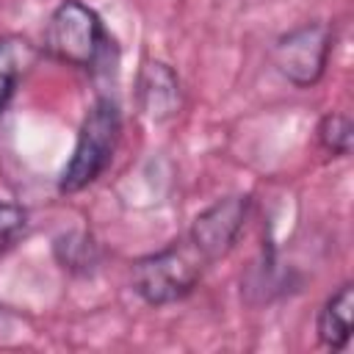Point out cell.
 <instances>
[{
	"label": "cell",
	"instance_id": "1",
	"mask_svg": "<svg viewBox=\"0 0 354 354\" xmlns=\"http://www.w3.org/2000/svg\"><path fill=\"white\" fill-rule=\"evenodd\" d=\"M205 266L207 257L194 246L191 238L174 241L166 249L133 263V290L149 307L174 304L196 288Z\"/></svg>",
	"mask_w": 354,
	"mask_h": 354
},
{
	"label": "cell",
	"instance_id": "2",
	"mask_svg": "<svg viewBox=\"0 0 354 354\" xmlns=\"http://www.w3.org/2000/svg\"><path fill=\"white\" fill-rule=\"evenodd\" d=\"M119 133H122V116H119L116 102L108 97L97 100L91 105V111L83 116L72 158L66 160V166L58 177V191L75 194V191H83L86 185H91L113 160Z\"/></svg>",
	"mask_w": 354,
	"mask_h": 354
},
{
	"label": "cell",
	"instance_id": "3",
	"mask_svg": "<svg viewBox=\"0 0 354 354\" xmlns=\"http://www.w3.org/2000/svg\"><path fill=\"white\" fill-rule=\"evenodd\" d=\"M108 33L94 8L80 0H61L44 28V53L66 66L91 69L97 66Z\"/></svg>",
	"mask_w": 354,
	"mask_h": 354
},
{
	"label": "cell",
	"instance_id": "4",
	"mask_svg": "<svg viewBox=\"0 0 354 354\" xmlns=\"http://www.w3.org/2000/svg\"><path fill=\"white\" fill-rule=\"evenodd\" d=\"M332 50V28L326 22H304L282 33L271 50L277 72L299 88H310L321 80Z\"/></svg>",
	"mask_w": 354,
	"mask_h": 354
},
{
	"label": "cell",
	"instance_id": "5",
	"mask_svg": "<svg viewBox=\"0 0 354 354\" xmlns=\"http://www.w3.org/2000/svg\"><path fill=\"white\" fill-rule=\"evenodd\" d=\"M246 213H249V196H243V194L224 196V199L213 202L210 207H205L194 218L188 238L207 257V263H213L232 249V243L238 241V235L243 230Z\"/></svg>",
	"mask_w": 354,
	"mask_h": 354
},
{
	"label": "cell",
	"instance_id": "6",
	"mask_svg": "<svg viewBox=\"0 0 354 354\" xmlns=\"http://www.w3.org/2000/svg\"><path fill=\"white\" fill-rule=\"evenodd\" d=\"M136 97H138V108L152 122L171 119L183 105V91H180L177 72L163 61H144V66L138 72Z\"/></svg>",
	"mask_w": 354,
	"mask_h": 354
},
{
	"label": "cell",
	"instance_id": "7",
	"mask_svg": "<svg viewBox=\"0 0 354 354\" xmlns=\"http://www.w3.org/2000/svg\"><path fill=\"white\" fill-rule=\"evenodd\" d=\"M351 318H354V288L340 285L337 293H332L318 313V340L326 348L340 351L351 337Z\"/></svg>",
	"mask_w": 354,
	"mask_h": 354
},
{
	"label": "cell",
	"instance_id": "8",
	"mask_svg": "<svg viewBox=\"0 0 354 354\" xmlns=\"http://www.w3.org/2000/svg\"><path fill=\"white\" fill-rule=\"evenodd\" d=\"M33 47L25 39H0V111L11 100L19 75L33 61Z\"/></svg>",
	"mask_w": 354,
	"mask_h": 354
},
{
	"label": "cell",
	"instance_id": "9",
	"mask_svg": "<svg viewBox=\"0 0 354 354\" xmlns=\"http://www.w3.org/2000/svg\"><path fill=\"white\" fill-rule=\"evenodd\" d=\"M351 133H354V127L343 113H326L318 124V141L332 155H348Z\"/></svg>",
	"mask_w": 354,
	"mask_h": 354
},
{
	"label": "cell",
	"instance_id": "10",
	"mask_svg": "<svg viewBox=\"0 0 354 354\" xmlns=\"http://www.w3.org/2000/svg\"><path fill=\"white\" fill-rule=\"evenodd\" d=\"M55 254L64 263V268H86L94 263V243L80 232H69L55 241Z\"/></svg>",
	"mask_w": 354,
	"mask_h": 354
},
{
	"label": "cell",
	"instance_id": "11",
	"mask_svg": "<svg viewBox=\"0 0 354 354\" xmlns=\"http://www.w3.org/2000/svg\"><path fill=\"white\" fill-rule=\"evenodd\" d=\"M25 230V210L8 202H0V249L8 246Z\"/></svg>",
	"mask_w": 354,
	"mask_h": 354
}]
</instances>
